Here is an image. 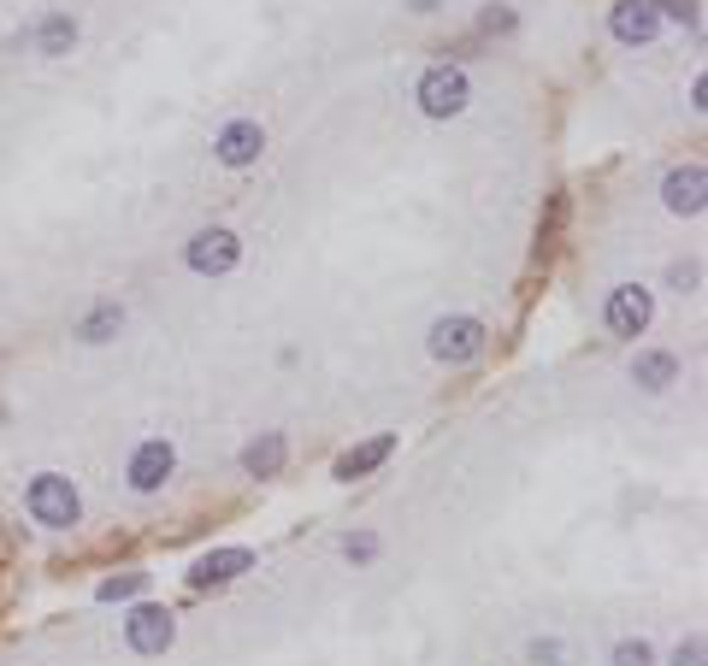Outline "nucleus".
Here are the masks:
<instances>
[{
    "label": "nucleus",
    "mask_w": 708,
    "mask_h": 666,
    "mask_svg": "<svg viewBox=\"0 0 708 666\" xmlns=\"http://www.w3.org/2000/svg\"><path fill=\"white\" fill-rule=\"evenodd\" d=\"M614 666H656V649H649L644 637H626V643L614 649Z\"/></svg>",
    "instance_id": "obj_19"
},
{
    "label": "nucleus",
    "mask_w": 708,
    "mask_h": 666,
    "mask_svg": "<svg viewBox=\"0 0 708 666\" xmlns=\"http://www.w3.org/2000/svg\"><path fill=\"white\" fill-rule=\"evenodd\" d=\"M526 655L538 661V666H561V661H567V643H561V637H531Z\"/></svg>",
    "instance_id": "obj_18"
},
{
    "label": "nucleus",
    "mask_w": 708,
    "mask_h": 666,
    "mask_svg": "<svg viewBox=\"0 0 708 666\" xmlns=\"http://www.w3.org/2000/svg\"><path fill=\"white\" fill-rule=\"evenodd\" d=\"M260 148H266V130H260L254 119H230L219 130V142H213V159L230 166V171H242V166H254V159H260Z\"/></svg>",
    "instance_id": "obj_8"
},
{
    "label": "nucleus",
    "mask_w": 708,
    "mask_h": 666,
    "mask_svg": "<svg viewBox=\"0 0 708 666\" xmlns=\"http://www.w3.org/2000/svg\"><path fill=\"white\" fill-rule=\"evenodd\" d=\"M609 31H614V41H626V48H649L656 31H661V12L649 7V0H614Z\"/></svg>",
    "instance_id": "obj_9"
},
{
    "label": "nucleus",
    "mask_w": 708,
    "mask_h": 666,
    "mask_svg": "<svg viewBox=\"0 0 708 666\" xmlns=\"http://www.w3.org/2000/svg\"><path fill=\"white\" fill-rule=\"evenodd\" d=\"M703 190H708L703 166H673L668 183H661V201H668V213H679V219H697V213H703Z\"/></svg>",
    "instance_id": "obj_10"
},
{
    "label": "nucleus",
    "mask_w": 708,
    "mask_h": 666,
    "mask_svg": "<svg viewBox=\"0 0 708 666\" xmlns=\"http://www.w3.org/2000/svg\"><path fill=\"white\" fill-rule=\"evenodd\" d=\"M484 31H514V12H484Z\"/></svg>",
    "instance_id": "obj_24"
},
{
    "label": "nucleus",
    "mask_w": 708,
    "mask_h": 666,
    "mask_svg": "<svg viewBox=\"0 0 708 666\" xmlns=\"http://www.w3.org/2000/svg\"><path fill=\"white\" fill-rule=\"evenodd\" d=\"M142 590H148V572H119V578H107L95 596L100 602H124V596H142Z\"/></svg>",
    "instance_id": "obj_17"
},
{
    "label": "nucleus",
    "mask_w": 708,
    "mask_h": 666,
    "mask_svg": "<svg viewBox=\"0 0 708 666\" xmlns=\"http://www.w3.org/2000/svg\"><path fill=\"white\" fill-rule=\"evenodd\" d=\"M119 325H124V307H119V301H100V307L77 325V337H83V342H107Z\"/></svg>",
    "instance_id": "obj_16"
},
{
    "label": "nucleus",
    "mask_w": 708,
    "mask_h": 666,
    "mask_svg": "<svg viewBox=\"0 0 708 666\" xmlns=\"http://www.w3.org/2000/svg\"><path fill=\"white\" fill-rule=\"evenodd\" d=\"M343 555H349V560H372V555H379V537H343Z\"/></svg>",
    "instance_id": "obj_20"
},
{
    "label": "nucleus",
    "mask_w": 708,
    "mask_h": 666,
    "mask_svg": "<svg viewBox=\"0 0 708 666\" xmlns=\"http://www.w3.org/2000/svg\"><path fill=\"white\" fill-rule=\"evenodd\" d=\"M413 95H419V112H425V119H455V112H467V100H472L467 71L460 65H431Z\"/></svg>",
    "instance_id": "obj_3"
},
{
    "label": "nucleus",
    "mask_w": 708,
    "mask_h": 666,
    "mask_svg": "<svg viewBox=\"0 0 708 666\" xmlns=\"http://www.w3.org/2000/svg\"><path fill=\"white\" fill-rule=\"evenodd\" d=\"M124 637H130V649H136V655H166V649L178 643V619H171L166 607L142 602V607H130Z\"/></svg>",
    "instance_id": "obj_6"
},
{
    "label": "nucleus",
    "mask_w": 708,
    "mask_h": 666,
    "mask_svg": "<svg viewBox=\"0 0 708 666\" xmlns=\"http://www.w3.org/2000/svg\"><path fill=\"white\" fill-rule=\"evenodd\" d=\"M425 349H431V360H443V366H472V360L484 354V318L443 313L437 325H431Z\"/></svg>",
    "instance_id": "obj_2"
},
{
    "label": "nucleus",
    "mask_w": 708,
    "mask_h": 666,
    "mask_svg": "<svg viewBox=\"0 0 708 666\" xmlns=\"http://www.w3.org/2000/svg\"><path fill=\"white\" fill-rule=\"evenodd\" d=\"M36 53H48V60H60L71 53V41H77V19L71 12H48V19H36Z\"/></svg>",
    "instance_id": "obj_14"
},
{
    "label": "nucleus",
    "mask_w": 708,
    "mask_h": 666,
    "mask_svg": "<svg viewBox=\"0 0 708 666\" xmlns=\"http://www.w3.org/2000/svg\"><path fill=\"white\" fill-rule=\"evenodd\" d=\"M254 572V548H213V555H201L190 567V584L195 590H213V584H230V578Z\"/></svg>",
    "instance_id": "obj_11"
},
{
    "label": "nucleus",
    "mask_w": 708,
    "mask_h": 666,
    "mask_svg": "<svg viewBox=\"0 0 708 666\" xmlns=\"http://www.w3.org/2000/svg\"><path fill=\"white\" fill-rule=\"evenodd\" d=\"M389 455H396V431H384V437H372V443H360V448H349V455H343V460H337V467H331V472H337L343 484H355V477L379 472V467H384Z\"/></svg>",
    "instance_id": "obj_12"
},
{
    "label": "nucleus",
    "mask_w": 708,
    "mask_h": 666,
    "mask_svg": "<svg viewBox=\"0 0 708 666\" xmlns=\"http://www.w3.org/2000/svg\"><path fill=\"white\" fill-rule=\"evenodd\" d=\"M668 283L679 289V295H685V289H691V283H697V266H685V259H679V266L668 271Z\"/></svg>",
    "instance_id": "obj_23"
},
{
    "label": "nucleus",
    "mask_w": 708,
    "mask_h": 666,
    "mask_svg": "<svg viewBox=\"0 0 708 666\" xmlns=\"http://www.w3.org/2000/svg\"><path fill=\"white\" fill-rule=\"evenodd\" d=\"M408 7H413V12H431V7H437V0H408Z\"/></svg>",
    "instance_id": "obj_25"
},
{
    "label": "nucleus",
    "mask_w": 708,
    "mask_h": 666,
    "mask_svg": "<svg viewBox=\"0 0 708 666\" xmlns=\"http://www.w3.org/2000/svg\"><path fill=\"white\" fill-rule=\"evenodd\" d=\"M632 384H644L649 396H661L668 384H679V360L661 354V349H644L638 360H632Z\"/></svg>",
    "instance_id": "obj_15"
},
{
    "label": "nucleus",
    "mask_w": 708,
    "mask_h": 666,
    "mask_svg": "<svg viewBox=\"0 0 708 666\" xmlns=\"http://www.w3.org/2000/svg\"><path fill=\"white\" fill-rule=\"evenodd\" d=\"M656 12H673V19H685V24H697V7L691 0H649Z\"/></svg>",
    "instance_id": "obj_22"
},
{
    "label": "nucleus",
    "mask_w": 708,
    "mask_h": 666,
    "mask_svg": "<svg viewBox=\"0 0 708 666\" xmlns=\"http://www.w3.org/2000/svg\"><path fill=\"white\" fill-rule=\"evenodd\" d=\"M602 318H609L614 337H644L649 318H656V295H649L644 283H620V289H609V301H602Z\"/></svg>",
    "instance_id": "obj_5"
},
{
    "label": "nucleus",
    "mask_w": 708,
    "mask_h": 666,
    "mask_svg": "<svg viewBox=\"0 0 708 666\" xmlns=\"http://www.w3.org/2000/svg\"><path fill=\"white\" fill-rule=\"evenodd\" d=\"M24 508H31L36 525L71 531L83 519V496H77V484H71L65 472H41V477H31V489H24Z\"/></svg>",
    "instance_id": "obj_1"
},
{
    "label": "nucleus",
    "mask_w": 708,
    "mask_h": 666,
    "mask_svg": "<svg viewBox=\"0 0 708 666\" xmlns=\"http://www.w3.org/2000/svg\"><path fill=\"white\" fill-rule=\"evenodd\" d=\"M183 259H190V271H201V278H225V271L242 259V242H237V230L213 225V230H195Z\"/></svg>",
    "instance_id": "obj_4"
},
{
    "label": "nucleus",
    "mask_w": 708,
    "mask_h": 666,
    "mask_svg": "<svg viewBox=\"0 0 708 666\" xmlns=\"http://www.w3.org/2000/svg\"><path fill=\"white\" fill-rule=\"evenodd\" d=\"M673 666H703V637H691V643L673 649Z\"/></svg>",
    "instance_id": "obj_21"
},
{
    "label": "nucleus",
    "mask_w": 708,
    "mask_h": 666,
    "mask_svg": "<svg viewBox=\"0 0 708 666\" xmlns=\"http://www.w3.org/2000/svg\"><path fill=\"white\" fill-rule=\"evenodd\" d=\"M171 472H178V448H171L166 437H148L130 455V489L136 496H154V489L171 484Z\"/></svg>",
    "instance_id": "obj_7"
},
{
    "label": "nucleus",
    "mask_w": 708,
    "mask_h": 666,
    "mask_svg": "<svg viewBox=\"0 0 708 666\" xmlns=\"http://www.w3.org/2000/svg\"><path fill=\"white\" fill-rule=\"evenodd\" d=\"M284 460H290V443H284V431H266V437H254L249 448H242V472H249V477L284 472Z\"/></svg>",
    "instance_id": "obj_13"
}]
</instances>
